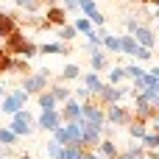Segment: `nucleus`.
I'll return each mask as SVG.
<instances>
[{
	"label": "nucleus",
	"mask_w": 159,
	"mask_h": 159,
	"mask_svg": "<svg viewBox=\"0 0 159 159\" xmlns=\"http://www.w3.org/2000/svg\"><path fill=\"white\" fill-rule=\"evenodd\" d=\"M8 73H14V75H28V73H31L28 59H22V56H11V67H8Z\"/></svg>",
	"instance_id": "obj_21"
},
{
	"label": "nucleus",
	"mask_w": 159,
	"mask_h": 159,
	"mask_svg": "<svg viewBox=\"0 0 159 159\" xmlns=\"http://www.w3.org/2000/svg\"><path fill=\"white\" fill-rule=\"evenodd\" d=\"M8 67H11V56L3 53V56H0V73H8Z\"/></svg>",
	"instance_id": "obj_40"
},
{
	"label": "nucleus",
	"mask_w": 159,
	"mask_h": 159,
	"mask_svg": "<svg viewBox=\"0 0 159 159\" xmlns=\"http://www.w3.org/2000/svg\"><path fill=\"white\" fill-rule=\"evenodd\" d=\"M59 117H61V123H67V120H81V103H78L75 98H67V101L61 103Z\"/></svg>",
	"instance_id": "obj_11"
},
{
	"label": "nucleus",
	"mask_w": 159,
	"mask_h": 159,
	"mask_svg": "<svg viewBox=\"0 0 159 159\" xmlns=\"http://www.w3.org/2000/svg\"><path fill=\"white\" fill-rule=\"evenodd\" d=\"M131 56H134L137 61H151V59H154V50H151V48H143V45H137Z\"/></svg>",
	"instance_id": "obj_33"
},
{
	"label": "nucleus",
	"mask_w": 159,
	"mask_h": 159,
	"mask_svg": "<svg viewBox=\"0 0 159 159\" xmlns=\"http://www.w3.org/2000/svg\"><path fill=\"white\" fill-rule=\"evenodd\" d=\"M59 157L61 159H81V148H78V145H64Z\"/></svg>",
	"instance_id": "obj_35"
},
{
	"label": "nucleus",
	"mask_w": 159,
	"mask_h": 159,
	"mask_svg": "<svg viewBox=\"0 0 159 159\" xmlns=\"http://www.w3.org/2000/svg\"><path fill=\"white\" fill-rule=\"evenodd\" d=\"M81 159H101L95 151H81Z\"/></svg>",
	"instance_id": "obj_43"
},
{
	"label": "nucleus",
	"mask_w": 159,
	"mask_h": 159,
	"mask_svg": "<svg viewBox=\"0 0 159 159\" xmlns=\"http://www.w3.org/2000/svg\"><path fill=\"white\" fill-rule=\"evenodd\" d=\"M39 53H45V56H67L70 48H67V42H45V45H39Z\"/></svg>",
	"instance_id": "obj_15"
},
{
	"label": "nucleus",
	"mask_w": 159,
	"mask_h": 159,
	"mask_svg": "<svg viewBox=\"0 0 159 159\" xmlns=\"http://www.w3.org/2000/svg\"><path fill=\"white\" fill-rule=\"evenodd\" d=\"M11 31H17V20H14L11 14H3V11H0V39L8 36Z\"/></svg>",
	"instance_id": "obj_22"
},
{
	"label": "nucleus",
	"mask_w": 159,
	"mask_h": 159,
	"mask_svg": "<svg viewBox=\"0 0 159 159\" xmlns=\"http://www.w3.org/2000/svg\"><path fill=\"white\" fill-rule=\"evenodd\" d=\"M101 48H106L109 53H120V39H117L115 34H106V36L101 39Z\"/></svg>",
	"instance_id": "obj_27"
},
{
	"label": "nucleus",
	"mask_w": 159,
	"mask_h": 159,
	"mask_svg": "<svg viewBox=\"0 0 159 159\" xmlns=\"http://www.w3.org/2000/svg\"><path fill=\"white\" fill-rule=\"evenodd\" d=\"M14 6L22 11V14H36L42 8V0H14Z\"/></svg>",
	"instance_id": "obj_24"
},
{
	"label": "nucleus",
	"mask_w": 159,
	"mask_h": 159,
	"mask_svg": "<svg viewBox=\"0 0 159 159\" xmlns=\"http://www.w3.org/2000/svg\"><path fill=\"white\" fill-rule=\"evenodd\" d=\"M115 159H145V148L140 145V140H131V145L126 151H117Z\"/></svg>",
	"instance_id": "obj_17"
},
{
	"label": "nucleus",
	"mask_w": 159,
	"mask_h": 159,
	"mask_svg": "<svg viewBox=\"0 0 159 159\" xmlns=\"http://www.w3.org/2000/svg\"><path fill=\"white\" fill-rule=\"evenodd\" d=\"M3 50L8 53V56H20V50H22V45H25V34L17 28V31H11L8 36H3Z\"/></svg>",
	"instance_id": "obj_9"
},
{
	"label": "nucleus",
	"mask_w": 159,
	"mask_h": 159,
	"mask_svg": "<svg viewBox=\"0 0 159 159\" xmlns=\"http://www.w3.org/2000/svg\"><path fill=\"white\" fill-rule=\"evenodd\" d=\"M126 81V70L120 67V64H115V67H109V84H115V87H120Z\"/></svg>",
	"instance_id": "obj_28"
},
{
	"label": "nucleus",
	"mask_w": 159,
	"mask_h": 159,
	"mask_svg": "<svg viewBox=\"0 0 159 159\" xmlns=\"http://www.w3.org/2000/svg\"><path fill=\"white\" fill-rule=\"evenodd\" d=\"M36 101H39V109H56V106H59V103H56V98L50 95V89L36 92Z\"/></svg>",
	"instance_id": "obj_25"
},
{
	"label": "nucleus",
	"mask_w": 159,
	"mask_h": 159,
	"mask_svg": "<svg viewBox=\"0 0 159 159\" xmlns=\"http://www.w3.org/2000/svg\"><path fill=\"white\" fill-rule=\"evenodd\" d=\"M59 123H61L59 109H42V112H39V117H36V126H39V129H45V131H53Z\"/></svg>",
	"instance_id": "obj_10"
},
{
	"label": "nucleus",
	"mask_w": 159,
	"mask_h": 159,
	"mask_svg": "<svg viewBox=\"0 0 159 159\" xmlns=\"http://www.w3.org/2000/svg\"><path fill=\"white\" fill-rule=\"evenodd\" d=\"M126 70V78H137V75H143L145 70L140 67V61H134V64H129V67H123Z\"/></svg>",
	"instance_id": "obj_37"
},
{
	"label": "nucleus",
	"mask_w": 159,
	"mask_h": 159,
	"mask_svg": "<svg viewBox=\"0 0 159 159\" xmlns=\"http://www.w3.org/2000/svg\"><path fill=\"white\" fill-rule=\"evenodd\" d=\"M8 129H11L20 140H22V137H28V134L34 131V126H31V112H28L25 106H22V109H17V112L11 115V126H8Z\"/></svg>",
	"instance_id": "obj_5"
},
{
	"label": "nucleus",
	"mask_w": 159,
	"mask_h": 159,
	"mask_svg": "<svg viewBox=\"0 0 159 159\" xmlns=\"http://www.w3.org/2000/svg\"><path fill=\"white\" fill-rule=\"evenodd\" d=\"M36 53H39V45H36V42H31V39H25V45H22L20 56H22V59H34Z\"/></svg>",
	"instance_id": "obj_32"
},
{
	"label": "nucleus",
	"mask_w": 159,
	"mask_h": 159,
	"mask_svg": "<svg viewBox=\"0 0 159 159\" xmlns=\"http://www.w3.org/2000/svg\"><path fill=\"white\" fill-rule=\"evenodd\" d=\"M48 89H50V95L56 98V103H64L67 98H73V89H70L64 81H59V84H48Z\"/></svg>",
	"instance_id": "obj_18"
},
{
	"label": "nucleus",
	"mask_w": 159,
	"mask_h": 159,
	"mask_svg": "<svg viewBox=\"0 0 159 159\" xmlns=\"http://www.w3.org/2000/svg\"><path fill=\"white\" fill-rule=\"evenodd\" d=\"M81 120H87V123H92V126H101V123L106 120V106L98 103L95 98L84 101V103H81Z\"/></svg>",
	"instance_id": "obj_2"
},
{
	"label": "nucleus",
	"mask_w": 159,
	"mask_h": 159,
	"mask_svg": "<svg viewBox=\"0 0 159 159\" xmlns=\"http://www.w3.org/2000/svg\"><path fill=\"white\" fill-rule=\"evenodd\" d=\"M3 95H6V87H3V84H0V98H3Z\"/></svg>",
	"instance_id": "obj_45"
},
{
	"label": "nucleus",
	"mask_w": 159,
	"mask_h": 159,
	"mask_svg": "<svg viewBox=\"0 0 159 159\" xmlns=\"http://www.w3.org/2000/svg\"><path fill=\"white\" fill-rule=\"evenodd\" d=\"M45 20L53 25V28H59V25H67L70 20H67V11L61 8V6H48V11H45Z\"/></svg>",
	"instance_id": "obj_13"
},
{
	"label": "nucleus",
	"mask_w": 159,
	"mask_h": 159,
	"mask_svg": "<svg viewBox=\"0 0 159 159\" xmlns=\"http://www.w3.org/2000/svg\"><path fill=\"white\" fill-rule=\"evenodd\" d=\"M89 67H92L95 73L109 70V59H106V50H103V48H89Z\"/></svg>",
	"instance_id": "obj_12"
},
{
	"label": "nucleus",
	"mask_w": 159,
	"mask_h": 159,
	"mask_svg": "<svg viewBox=\"0 0 159 159\" xmlns=\"http://www.w3.org/2000/svg\"><path fill=\"white\" fill-rule=\"evenodd\" d=\"M140 95H143L148 103H157V106H159V87H145Z\"/></svg>",
	"instance_id": "obj_34"
},
{
	"label": "nucleus",
	"mask_w": 159,
	"mask_h": 159,
	"mask_svg": "<svg viewBox=\"0 0 159 159\" xmlns=\"http://www.w3.org/2000/svg\"><path fill=\"white\" fill-rule=\"evenodd\" d=\"M61 126H64V134H67V145H75L81 140V120H67Z\"/></svg>",
	"instance_id": "obj_19"
},
{
	"label": "nucleus",
	"mask_w": 159,
	"mask_h": 159,
	"mask_svg": "<svg viewBox=\"0 0 159 159\" xmlns=\"http://www.w3.org/2000/svg\"><path fill=\"white\" fill-rule=\"evenodd\" d=\"M126 95H129L126 89H120V87H115V84H103V87H101V89H98V92H95L92 98H95L98 103L109 106V103H120V101H123Z\"/></svg>",
	"instance_id": "obj_6"
},
{
	"label": "nucleus",
	"mask_w": 159,
	"mask_h": 159,
	"mask_svg": "<svg viewBox=\"0 0 159 159\" xmlns=\"http://www.w3.org/2000/svg\"><path fill=\"white\" fill-rule=\"evenodd\" d=\"M3 53H6V50H3V45H0V56H3Z\"/></svg>",
	"instance_id": "obj_46"
},
{
	"label": "nucleus",
	"mask_w": 159,
	"mask_h": 159,
	"mask_svg": "<svg viewBox=\"0 0 159 159\" xmlns=\"http://www.w3.org/2000/svg\"><path fill=\"white\" fill-rule=\"evenodd\" d=\"M131 98H134V109H131V112H134V117L157 120V115H159V106H157V103H148V101H145V98H143L140 92H134Z\"/></svg>",
	"instance_id": "obj_7"
},
{
	"label": "nucleus",
	"mask_w": 159,
	"mask_h": 159,
	"mask_svg": "<svg viewBox=\"0 0 159 159\" xmlns=\"http://www.w3.org/2000/svg\"><path fill=\"white\" fill-rule=\"evenodd\" d=\"M78 8L84 11V17H89V14L98 11V3H95V0H78Z\"/></svg>",
	"instance_id": "obj_36"
},
{
	"label": "nucleus",
	"mask_w": 159,
	"mask_h": 159,
	"mask_svg": "<svg viewBox=\"0 0 159 159\" xmlns=\"http://www.w3.org/2000/svg\"><path fill=\"white\" fill-rule=\"evenodd\" d=\"M0 117H3V115H0Z\"/></svg>",
	"instance_id": "obj_47"
},
{
	"label": "nucleus",
	"mask_w": 159,
	"mask_h": 159,
	"mask_svg": "<svg viewBox=\"0 0 159 159\" xmlns=\"http://www.w3.org/2000/svg\"><path fill=\"white\" fill-rule=\"evenodd\" d=\"M73 98H75V101H78V103H84V101H89V98H92V95H89V89H87V87H84V84H81V87H78V89H73Z\"/></svg>",
	"instance_id": "obj_38"
},
{
	"label": "nucleus",
	"mask_w": 159,
	"mask_h": 159,
	"mask_svg": "<svg viewBox=\"0 0 159 159\" xmlns=\"http://www.w3.org/2000/svg\"><path fill=\"white\" fill-rule=\"evenodd\" d=\"M126 129H129L131 140H140V137L148 131V120H145V117H131V120L126 123Z\"/></svg>",
	"instance_id": "obj_16"
},
{
	"label": "nucleus",
	"mask_w": 159,
	"mask_h": 159,
	"mask_svg": "<svg viewBox=\"0 0 159 159\" xmlns=\"http://www.w3.org/2000/svg\"><path fill=\"white\" fill-rule=\"evenodd\" d=\"M28 103V92L22 89H14V92H6L0 98V115H14L17 109H22Z\"/></svg>",
	"instance_id": "obj_4"
},
{
	"label": "nucleus",
	"mask_w": 159,
	"mask_h": 159,
	"mask_svg": "<svg viewBox=\"0 0 159 159\" xmlns=\"http://www.w3.org/2000/svg\"><path fill=\"white\" fill-rule=\"evenodd\" d=\"M117 151H120V148L115 145V140H112V137H103V140L95 145V154H98L101 159H115V157H117Z\"/></svg>",
	"instance_id": "obj_14"
},
{
	"label": "nucleus",
	"mask_w": 159,
	"mask_h": 159,
	"mask_svg": "<svg viewBox=\"0 0 159 159\" xmlns=\"http://www.w3.org/2000/svg\"><path fill=\"white\" fill-rule=\"evenodd\" d=\"M17 143H20V137H17L11 129H3V126H0V145H11V148H14Z\"/></svg>",
	"instance_id": "obj_30"
},
{
	"label": "nucleus",
	"mask_w": 159,
	"mask_h": 159,
	"mask_svg": "<svg viewBox=\"0 0 159 159\" xmlns=\"http://www.w3.org/2000/svg\"><path fill=\"white\" fill-rule=\"evenodd\" d=\"M120 39V53H126V56H131L134 53V48H137V42H134V36L131 34H126V36H117Z\"/></svg>",
	"instance_id": "obj_29"
},
{
	"label": "nucleus",
	"mask_w": 159,
	"mask_h": 159,
	"mask_svg": "<svg viewBox=\"0 0 159 159\" xmlns=\"http://www.w3.org/2000/svg\"><path fill=\"white\" fill-rule=\"evenodd\" d=\"M48 84H50V70L45 67V70H39V73H28V75H22L20 89L28 92V95H36V92L48 89Z\"/></svg>",
	"instance_id": "obj_1"
},
{
	"label": "nucleus",
	"mask_w": 159,
	"mask_h": 159,
	"mask_svg": "<svg viewBox=\"0 0 159 159\" xmlns=\"http://www.w3.org/2000/svg\"><path fill=\"white\" fill-rule=\"evenodd\" d=\"M73 28H75V34H84V36H89V34L95 31V25H92L87 17H78V20L73 22Z\"/></svg>",
	"instance_id": "obj_26"
},
{
	"label": "nucleus",
	"mask_w": 159,
	"mask_h": 159,
	"mask_svg": "<svg viewBox=\"0 0 159 159\" xmlns=\"http://www.w3.org/2000/svg\"><path fill=\"white\" fill-rule=\"evenodd\" d=\"M129 34L134 36V42H137V45H143V48H151V50H154L157 39H154V31H151V28H148L145 22L129 20Z\"/></svg>",
	"instance_id": "obj_3"
},
{
	"label": "nucleus",
	"mask_w": 159,
	"mask_h": 159,
	"mask_svg": "<svg viewBox=\"0 0 159 159\" xmlns=\"http://www.w3.org/2000/svg\"><path fill=\"white\" fill-rule=\"evenodd\" d=\"M61 148H64V145H59L56 140H48V145H45V151H48V157H50V159L59 157V154H61Z\"/></svg>",
	"instance_id": "obj_39"
},
{
	"label": "nucleus",
	"mask_w": 159,
	"mask_h": 159,
	"mask_svg": "<svg viewBox=\"0 0 159 159\" xmlns=\"http://www.w3.org/2000/svg\"><path fill=\"white\" fill-rule=\"evenodd\" d=\"M75 39V28L67 22V25H59V42H73Z\"/></svg>",
	"instance_id": "obj_31"
},
{
	"label": "nucleus",
	"mask_w": 159,
	"mask_h": 159,
	"mask_svg": "<svg viewBox=\"0 0 159 159\" xmlns=\"http://www.w3.org/2000/svg\"><path fill=\"white\" fill-rule=\"evenodd\" d=\"M20 159H34V157L31 154H20Z\"/></svg>",
	"instance_id": "obj_44"
},
{
	"label": "nucleus",
	"mask_w": 159,
	"mask_h": 159,
	"mask_svg": "<svg viewBox=\"0 0 159 159\" xmlns=\"http://www.w3.org/2000/svg\"><path fill=\"white\" fill-rule=\"evenodd\" d=\"M78 75H81V67H78L75 61H67V64H64V70H61V81H64V84H70V81H75Z\"/></svg>",
	"instance_id": "obj_23"
},
{
	"label": "nucleus",
	"mask_w": 159,
	"mask_h": 159,
	"mask_svg": "<svg viewBox=\"0 0 159 159\" xmlns=\"http://www.w3.org/2000/svg\"><path fill=\"white\" fill-rule=\"evenodd\" d=\"M11 157V145H0V159H8Z\"/></svg>",
	"instance_id": "obj_42"
},
{
	"label": "nucleus",
	"mask_w": 159,
	"mask_h": 159,
	"mask_svg": "<svg viewBox=\"0 0 159 159\" xmlns=\"http://www.w3.org/2000/svg\"><path fill=\"white\" fill-rule=\"evenodd\" d=\"M84 87L89 89V95H95L101 87H103V78H101V73H95V70H89V73H84Z\"/></svg>",
	"instance_id": "obj_20"
},
{
	"label": "nucleus",
	"mask_w": 159,
	"mask_h": 159,
	"mask_svg": "<svg viewBox=\"0 0 159 159\" xmlns=\"http://www.w3.org/2000/svg\"><path fill=\"white\" fill-rule=\"evenodd\" d=\"M131 117H134V112L126 109V106H120V103H109V106H106V120H109L112 126H117V129L126 126Z\"/></svg>",
	"instance_id": "obj_8"
},
{
	"label": "nucleus",
	"mask_w": 159,
	"mask_h": 159,
	"mask_svg": "<svg viewBox=\"0 0 159 159\" xmlns=\"http://www.w3.org/2000/svg\"><path fill=\"white\" fill-rule=\"evenodd\" d=\"M61 8L64 11H75L78 8V0H61Z\"/></svg>",
	"instance_id": "obj_41"
}]
</instances>
